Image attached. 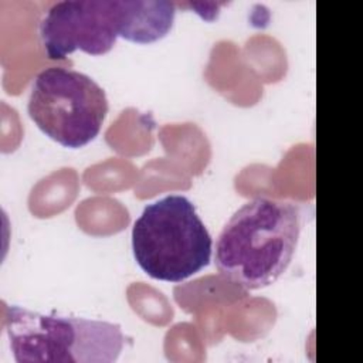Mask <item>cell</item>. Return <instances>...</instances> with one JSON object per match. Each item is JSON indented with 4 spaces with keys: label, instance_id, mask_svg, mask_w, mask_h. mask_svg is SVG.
Instances as JSON below:
<instances>
[{
    "label": "cell",
    "instance_id": "obj_4",
    "mask_svg": "<svg viewBox=\"0 0 363 363\" xmlns=\"http://www.w3.org/2000/svg\"><path fill=\"white\" fill-rule=\"evenodd\" d=\"M4 329L17 363H112L125 336L116 323L7 306Z\"/></svg>",
    "mask_w": 363,
    "mask_h": 363
},
{
    "label": "cell",
    "instance_id": "obj_3",
    "mask_svg": "<svg viewBox=\"0 0 363 363\" xmlns=\"http://www.w3.org/2000/svg\"><path fill=\"white\" fill-rule=\"evenodd\" d=\"M213 240L194 204L169 194L145 206L132 227V251L149 277L182 282L208 265Z\"/></svg>",
    "mask_w": 363,
    "mask_h": 363
},
{
    "label": "cell",
    "instance_id": "obj_2",
    "mask_svg": "<svg viewBox=\"0 0 363 363\" xmlns=\"http://www.w3.org/2000/svg\"><path fill=\"white\" fill-rule=\"evenodd\" d=\"M301 233V210L286 200L255 197L227 221L216 242V267L233 284L259 289L289 267Z\"/></svg>",
    "mask_w": 363,
    "mask_h": 363
},
{
    "label": "cell",
    "instance_id": "obj_5",
    "mask_svg": "<svg viewBox=\"0 0 363 363\" xmlns=\"http://www.w3.org/2000/svg\"><path fill=\"white\" fill-rule=\"evenodd\" d=\"M27 111L48 138L77 149L99 133L108 113V99L102 86L89 75L50 67L35 75Z\"/></svg>",
    "mask_w": 363,
    "mask_h": 363
},
{
    "label": "cell",
    "instance_id": "obj_1",
    "mask_svg": "<svg viewBox=\"0 0 363 363\" xmlns=\"http://www.w3.org/2000/svg\"><path fill=\"white\" fill-rule=\"evenodd\" d=\"M176 4L167 0H62L40 23V37L51 60L75 50L89 55L108 52L118 37L147 44L172 28Z\"/></svg>",
    "mask_w": 363,
    "mask_h": 363
}]
</instances>
